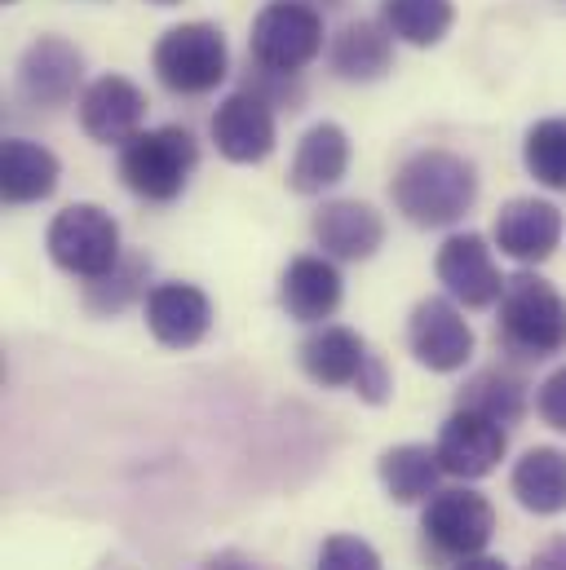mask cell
Wrapping results in <instances>:
<instances>
[{"label":"cell","mask_w":566,"mask_h":570,"mask_svg":"<svg viewBox=\"0 0 566 570\" xmlns=\"http://www.w3.org/2000/svg\"><path fill=\"white\" fill-rule=\"evenodd\" d=\"M49 262L76 279H103L125 262L120 248V222L103 204H67L45 235Z\"/></svg>","instance_id":"cell-4"},{"label":"cell","mask_w":566,"mask_h":570,"mask_svg":"<svg viewBox=\"0 0 566 570\" xmlns=\"http://www.w3.org/2000/svg\"><path fill=\"white\" fill-rule=\"evenodd\" d=\"M491 239L505 257H514L518 266H540L558 253L563 244V213L558 204L549 199H536V195H523V199H509L496 222H491Z\"/></svg>","instance_id":"cell-12"},{"label":"cell","mask_w":566,"mask_h":570,"mask_svg":"<svg viewBox=\"0 0 566 570\" xmlns=\"http://www.w3.org/2000/svg\"><path fill=\"white\" fill-rule=\"evenodd\" d=\"M146 94L129 76H98L80 94V129L98 146H125L146 125Z\"/></svg>","instance_id":"cell-14"},{"label":"cell","mask_w":566,"mask_h":570,"mask_svg":"<svg viewBox=\"0 0 566 570\" xmlns=\"http://www.w3.org/2000/svg\"><path fill=\"white\" fill-rule=\"evenodd\" d=\"M354 394H359L368 407H386V403H390V394H394V376H390V367H386V358H381L377 350H372V358H368V367H363Z\"/></svg>","instance_id":"cell-30"},{"label":"cell","mask_w":566,"mask_h":570,"mask_svg":"<svg viewBox=\"0 0 566 570\" xmlns=\"http://www.w3.org/2000/svg\"><path fill=\"white\" fill-rule=\"evenodd\" d=\"M314 570H386L381 553L363 540V535H328L319 558H314Z\"/></svg>","instance_id":"cell-28"},{"label":"cell","mask_w":566,"mask_h":570,"mask_svg":"<svg viewBox=\"0 0 566 570\" xmlns=\"http://www.w3.org/2000/svg\"><path fill=\"white\" fill-rule=\"evenodd\" d=\"M62 164L49 146L31 138H9L0 150V195L4 204H40L58 190Z\"/></svg>","instance_id":"cell-21"},{"label":"cell","mask_w":566,"mask_h":570,"mask_svg":"<svg viewBox=\"0 0 566 570\" xmlns=\"http://www.w3.org/2000/svg\"><path fill=\"white\" fill-rule=\"evenodd\" d=\"M296 358H301V372L314 385H323V390H354L359 376H363V367H368V358H372V345L354 327L319 323L301 341Z\"/></svg>","instance_id":"cell-17"},{"label":"cell","mask_w":566,"mask_h":570,"mask_svg":"<svg viewBox=\"0 0 566 570\" xmlns=\"http://www.w3.org/2000/svg\"><path fill=\"white\" fill-rule=\"evenodd\" d=\"M496 341L514 358H554L566 350V296L536 271H518L505 279V296L496 301Z\"/></svg>","instance_id":"cell-2"},{"label":"cell","mask_w":566,"mask_h":570,"mask_svg":"<svg viewBox=\"0 0 566 570\" xmlns=\"http://www.w3.org/2000/svg\"><path fill=\"white\" fill-rule=\"evenodd\" d=\"M514 500L536 518L566 513V451L563 446H531L509 473Z\"/></svg>","instance_id":"cell-22"},{"label":"cell","mask_w":566,"mask_h":570,"mask_svg":"<svg viewBox=\"0 0 566 570\" xmlns=\"http://www.w3.org/2000/svg\"><path fill=\"white\" fill-rule=\"evenodd\" d=\"M523 164L545 190H566V116L536 120L523 138Z\"/></svg>","instance_id":"cell-26"},{"label":"cell","mask_w":566,"mask_h":570,"mask_svg":"<svg viewBox=\"0 0 566 570\" xmlns=\"http://www.w3.org/2000/svg\"><path fill=\"white\" fill-rule=\"evenodd\" d=\"M442 460H438V446H424V442H399V446H386L381 460H377V478L386 487V495L394 504H429L438 495V482H442Z\"/></svg>","instance_id":"cell-20"},{"label":"cell","mask_w":566,"mask_h":570,"mask_svg":"<svg viewBox=\"0 0 566 570\" xmlns=\"http://www.w3.org/2000/svg\"><path fill=\"white\" fill-rule=\"evenodd\" d=\"M438 460L451 478L460 482H482L487 473L500 469L505 451H509V429L491 416H478L469 407H456L442 429H438Z\"/></svg>","instance_id":"cell-10"},{"label":"cell","mask_w":566,"mask_h":570,"mask_svg":"<svg viewBox=\"0 0 566 570\" xmlns=\"http://www.w3.org/2000/svg\"><path fill=\"white\" fill-rule=\"evenodd\" d=\"M381 22L390 27L394 40L412 49H429L451 31L456 9L451 0H381Z\"/></svg>","instance_id":"cell-24"},{"label":"cell","mask_w":566,"mask_h":570,"mask_svg":"<svg viewBox=\"0 0 566 570\" xmlns=\"http://www.w3.org/2000/svg\"><path fill=\"white\" fill-rule=\"evenodd\" d=\"M345 173H350V134L341 125L323 120V125H314V129L301 134L296 155L287 164V186L296 195H323Z\"/></svg>","instance_id":"cell-19"},{"label":"cell","mask_w":566,"mask_h":570,"mask_svg":"<svg viewBox=\"0 0 566 570\" xmlns=\"http://www.w3.org/2000/svg\"><path fill=\"white\" fill-rule=\"evenodd\" d=\"M85 85V53L62 36H40L18 58V94L31 107H67Z\"/></svg>","instance_id":"cell-11"},{"label":"cell","mask_w":566,"mask_h":570,"mask_svg":"<svg viewBox=\"0 0 566 570\" xmlns=\"http://www.w3.org/2000/svg\"><path fill=\"white\" fill-rule=\"evenodd\" d=\"M390 199L421 230L456 226L478 204V168L456 150L429 146L399 164L390 181Z\"/></svg>","instance_id":"cell-1"},{"label":"cell","mask_w":566,"mask_h":570,"mask_svg":"<svg viewBox=\"0 0 566 570\" xmlns=\"http://www.w3.org/2000/svg\"><path fill=\"white\" fill-rule=\"evenodd\" d=\"M146 327L164 350H195L213 327V301L204 287L164 279L146 292Z\"/></svg>","instance_id":"cell-15"},{"label":"cell","mask_w":566,"mask_h":570,"mask_svg":"<svg viewBox=\"0 0 566 570\" xmlns=\"http://www.w3.org/2000/svg\"><path fill=\"white\" fill-rule=\"evenodd\" d=\"M408 345L417 354V363L447 376V372H465L474 358V327L465 318V309L451 296H424L412 305L408 318Z\"/></svg>","instance_id":"cell-8"},{"label":"cell","mask_w":566,"mask_h":570,"mask_svg":"<svg viewBox=\"0 0 566 570\" xmlns=\"http://www.w3.org/2000/svg\"><path fill=\"white\" fill-rule=\"evenodd\" d=\"M456 407H469L478 416H491L500 425H518L527 416V385L514 376V372H500V367H487L478 372L465 390H460V403Z\"/></svg>","instance_id":"cell-25"},{"label":"cell","mask_w":566,"mask_h":570,"mask_svg":"<svg viewBox=\"0 0 566 570\" xmlns=\"http://www.w3.org/2000/svg\"><path fill=\"white\" fill-rule=\"evenodd\" d=\"M208 129H213V142L222 150V159H231V164H262V159H271V150L280 142L275 111L253 89L231 94L213 111V125Z\"/></svg>","instance_id":"cell-13"},{"label":"cell","mask_w":566,"mask_h":570,"mask_svg":"<svg viewBox=\"0 0 566 570\" xmlns=\"http://www.w3.org/2000/svg\"><path fill=\"white\" fill-rule=\"evenodd\" d=\"M451 570H509V562L505 558H491V553H474V558L451 562Z\"/></svg>","instance_id":"cell-33"},{"label":"cell","mask_w":566,"mask_h":570,"mask_svg":"<svg viewBox=\"0 0 566 570\" xmlns=\"http://www.w3.org/2000/svg\"><path fill=\"white\" fill-rule=\"evenodd\" d=\"M199 570H271V567H262V562H253L244 553H217V558H208Z\"/></svg>","instance_id":"cell-32"},{"label":"cell","mask_w":566,"mask_h":570,"mask_svg":"<svg viewBox=\"0 0 566 570\" xmlns=\"http://www.w3.org/2000/svg\"><path fill=\"white\" fill-rule=\"evenodd\" d=\"M4 4H13V0H4Z\"/></svg>","instance_id":"cell-35"},{"label":"cell","mask_w":566,"mask_h":570,"mask_svg":"<svg viewBox=\"0 0 566 570\" xmlns=\"http://www.w3.org/2000/svg\"><path fill=\"white\" fill-rule=\"evenodd\" d=\"M199 164V146L182 125L142 129L120 146V181L146 204H173Z\"/></svg>","instance_id":"cell-3"},{"label":"cell","mask_w":566,"mask_h":570,"mask_svg":"<svg viewBox=\"0 0 566 570\" xmlns=\"http://www.w3.org/2000/svg\"><path fill=\"white\" fill-rule=\"evenodd\" d=\"M433 275H438L442 292L465 309H487L505 296V275L491 257V244L474 230L442 239V248L433 257Z\"/></svg>","instance_id":"cell-9"},{"label":"cell","mask_w":566,"mask_h":570,"mask_svg":"<svg viewBox=\"0 0 566 570\" xmlns=\"http://www.w3.org/2000/svg\"><path fill=\"white\" fill-rule=\"evenodd\" d=\"M394 67V36L386 22H345L332 40V71L341 80H359V85H372L381 80L386 71Z\"/></svg>","instance_id":"cell-23"},{"label":"cell","mask_w":566,"mask_h":570,"mask_svg":"<svg viewBox=\"0 0 566 570\" xmlns=\"http://www.w3.org/2000/svg\"><path fill=\"white\" fill-rule=\"evenodd\" d=\"M536 412L549 429L566 433V367H558L554 376H545V385L536 390Z\"/></svg>","instance_id":"cell-29"},{"label":"cell","mask_w":566,"mask_h":570,"mask_svg":"<svg viewBox=\"0 0 566 570\" xmlns=\"http://www.w3.org/2000/svg\"><path fill=\"white\" fill-rule=\"evenodd\" d=\"M146 275H150V262L129 257V262H120L111 275L85 284V305H89L94 314H116V309H125L134 296H146V287H142Z\"/></svg>","instance_id":"cell-27"},{"label":"cell","mask_w":566,"mask_h":570,"mask_svg":"<svg viewBox=\"0 0 566 570\" xmlns=\"http://www.w3.org/2000/svg\"><path fill=\"white\" fill-rule=\"evenodd\" d=\"M341 296H345V279H341V271H336L332 257L301 253V257H292V262L283 266L280 305L287 318L319 327V323H328V318L336 314Z\"/></svg>","instance_id":"cell-18"},{"label":"cell","mask_w":566,"mask_h":570,"mask_svg":"<svg viewBox=\"0 0 566 570\" xmlns=\"http://www.w3.org/2000/svg\"><path fill=\"white\" fill-rule=\"evenodd\" d=\"M150 62H155V76L164 80V89L199 98V94H213L226 80L231 49H226L222 27H213V22H182V27H168L155 40Z\"/></svg>","instance_id":"cell-6"},{"label":"cell","mask_w":566,"mask_h":570,"mask_svg":"<svg viewBox=\"0 0 566 570\" xmlns=\"http://www.w3.org/2000/svg\"><path fill=\"white\" fill-rule=\"evenodd\" d=\"M248 53L266 76H301L323 53V13L305 0H271L253 18Z\"/></svg>","instance_id":"cell-5"},{"label":"cell","mask_w":566,"mask_h":570,"mask_svg":"<svg viewBox=\"0 0 566 570\" xmlns=\"http://www.w3.org/2000/svg\"><path fill=\"white\" fill-rule=\"evenodd\" d=\"M421 535L438 558H451V562L487 553L496 535V509L474 487L438 491L429 504H421Z\"/></svg>","instance_id":"cell-7"},{"label":"cell","mask_w":566,"mask_h":570,"mask_svg":"<svg viewBox=\"0 0 566 570\" xmlns=\"http://www.w3.org/2000/svg\"><path fill=\"white\" fill-rule=\"evenodd\" d=\"M310 230L332 262H372L386 244V217L363 199H328L314 213Z\"/></svg>","instance_id":"cell-16"},{"label":"cell","mask_w":566,"mask_h":570,"mask_svg":"<svg viewBox=\"0 0 566 570\" xmlns=\"http://www.w3.org/2000/svg\"><path fill=\"white\" fill-rule=\"evenodd\" d=\"M527 570H566V535H554L549 544H540Z\"/></svg>","instance_id":"cell-31"},{"label":"cell","mask_w":566,"mask_h":570,"mask_svg":"<svg viewBox=\"0 0 566 570\" xmlns=\"http://www.w3.org/2000/svg\"><path fill=\"white\" fill-rule=\"evenodd\" d=\"M150 4H182V0H150Z\"/></svg>","instance_id":"cell-34"}]
</instances>
